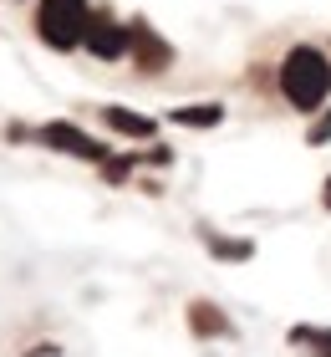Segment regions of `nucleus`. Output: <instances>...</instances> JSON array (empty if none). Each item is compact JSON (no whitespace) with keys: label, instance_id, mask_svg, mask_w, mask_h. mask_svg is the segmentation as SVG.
Segmentation results:
<instances>
[{"label":"nucleus","instance_id":"10","mask_svg":"<svg viewBox=\"0 0 331 357\" xmlns=\"http://www.w3.org/2000/svg\"><path fill=\"white\" fill-rule=\"evenodd\" d=\"M26 357H61V347H31Z\"/></svg>","mask_w":331,"mask_h":357},{"label":"nucleus","instance_id":"3","mask_svg":"<svg viewBox=\"0 0 331 357\" xmlns=\"http://www.w3.org/2000/svg\"><path fill=\"white\" fill-rule=\"evenodd\" d=\"M41 143H46V149H56V153H72V158H92V164L107 153L97 138H87V133L72 128V123H46V128H41Z\"/></svg>","mask_w":331,"mask_h":357},{"label":"nucleus","instance_id":"1","mask_svg":"<svg viewBox=\"0 0 331 357\" xmlns=\"http://www.w3.org/2000/svg\"><path fill=\"white\" fill-rule=\"evenodd\" d=\"M280 92H286L291 107L311 112L316 102H326V92H331V61L316 46H295V52L280 61Z\"/></svg>","mask_w":331,"mask_h":357},{"label":"nucleus","instance_id":"4","mask_svg":"<svg viewBox=\"0 0 331 357\" xmlns=\"http://www.w3.org/2000/svg\"><path fill=\"white\" fill-rule=\"evenodd\" d=\"M128 52H132V61H138L143 72H163V67L174 61L169 41H158V36H153V26H143V21H132V26H128Z\"/></svg>","mask_w":331,"mask_h":357},{"label":"nucleus","instance_id":"6","mask_svg":"<svg viewBox=\"0 0 331 357\" xmlns=\"http://www.w3.org/2000/svg\"><path fill=\"white\" fill-rule=\"evenodd\" d=\"M102 123L118 128V133H128V138H148L153 133V123H148L143 112H128V107H102Z\"/></svg>","mask_w":331,"mask_h":357},{"label":"nucleus","instance_id":"11","mask_svg":"<svg viewBox=\"0 0 331 357\" xmlns=\"http://www.w3.org/2000/svg\"><path fill=\"white\" fill-rule=\"evenodd\" d=\"M326 209H331V178H326Z\"/></svg>","mask_w":331,"mask_h":357},{"label":"nucleus","instance_id":"5","mask_svg":"<svg viewBox=\"0 0 331 357\" xmlns=\"http://www.w3.org/2000/svg\"><path fill=\"white\" fill-rule=\"evenodd\" d=\"M87 46H92V56L118 61L128 52V26H118L112 15H92V21H87Z\"/></svg>","mask_w":331,"mask_h":357},{"label":"nucleus","instance_id":"7","mask_svg":"<svg viewBox=\"0 0 331 357\" xmlns=\"http://www.w3.org/2000/svg\"><path fill=\"white\" fill-rule=\"evenodd\" d=\"M220 118H224V107H214V102H194V107L174 112V123H184V128H214Z\"/></svg>","mask_w":331,"mask_h":357},{"label":"nucleus","instance_id":"9","mask_svg":"<svg viewBox=\"0 0 331 357\" xmlns=\"http://www.w3.org/2000/svg\"><path fill=\"white\" fill-rule=\"evenodd\" d=\"M291 337H295V342H306V347H321V357H331V332H316V327H295Z\"/></svg>","mask_w":331,"mask_h":357},{"label":"nucleus","instance_id":"8","mask_svg":"<svg viewBox=\"0 0 331 357\" xmlns=\"http://www.w3.org/2000/svg\"><path fill=\"white\" fill-rule=\"evenodd\" d=\"M189 327H194L199 337H220V332H229V321H224L220 312H214V306H204V301H199L194 312H189Z\"/></svg>","mask_w":331,"mask_h":357},{"label":"nucleus","instance_id":"2","mask_svg":"<svg viewBox=\"0 0 331 357\" xmlns=\"http://www.w3.org/2000/svg\"><path fill=\"white\" fill-rule=\"evenodd\" d=\"M87 21H92L87 0H41V10H36L41 41L56 46V52H72V46L87 41Z\"/></svg>","mask_w":331,"mask_h":357}]
</instances>
